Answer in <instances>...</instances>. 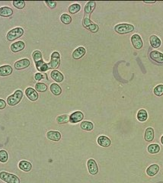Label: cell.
I'll use <instances>...</instances> for the list:
<instances>
[{"label": "cell", "instance_id": "obj_29", "mask_svg": "<svg viewBox=\"0 0 163 183\" xmlns=\"http://www.w3.org/2000/svg\"><path fill=\"white\" fill-rule=\"evenodd\" d=\"M57 121L58 124H66V123L69 121V116L67 114H63V115H59L57 118Z\"/></svg>", "mask_w": 163, "mask_h": 183}, {"label": "cell", "instance_id": "obj_4", "mask_svg": "<svg viewBox=\"0 0 163 183\" xmlns=\"http://www.w3.org/2000/svg\"><path fill=\"white\" fill-rule=\"evenodd\" d=\"M115 31L117 33L120 34H127V33L131 32L134 30V27L132 24H119L115 26Z\"/></svg>", "mask_w": 163, "mask_h": 183}, {"label": "cell", "instance_id": "obj_2", "mask_svg": "<svg viewBox=\"0 0 163 183\" xmlns=\"http://www.w3.org/2000/svg\"><path fill=\"white\" fill-rule=\"evenodd\" d=\"M0 179L6 183H20V179L17 175L4 171L0 172Z\"/></svg>", "mask_w": 163, "mask_h": 183}, {"label": "cell", "instance_id": "obj_32", "mask_svg": "<svg viewBox=\"0 0 163 183\" xmlns=\"http://www.w3.org/2000/svg\"><path fill=\"white\" fill-rule=\"evenodd\" d=\"M81 9V6L79 4H73L69 7V12L71 14H76Z\"/></svg>", "mask_w": 163, "mask_h": 183}, {"label": "cell", "instance_id": "obj_39", "mask_svg": "<svg viewBox=\"0 0 163 183\" xmlns=\"http://www.w3.org/2000/svg\"><path fill=\"white\" fill-rule=\"evenodd\" d=\"M45 3L49 6L50 8H55L57 6V2L55 1H46Z\"/></svg>", "mask_w": 163, "mask_h": 183}, {"label": "cell", "instance_id": "obj_1", "mask_svg": "<svg viewBox=\"0 0 163 183\" xmlns=\"http://www.w3.org/2000/svg\"><path fill=\"white\" fill-rule=\"evenodd\" d=\"M23 97V92L21 90H16L12 96H8L7 98V104L10 106H15L22 100Z\"/></svg>", "mask_w": 163, "mask_h": 183}, {"label": "cell", "instance_id": "obj_21", "mask_svg": "<svg viewBox=\"0 0 163 183\" xmlns=\"http://www.w3.org/2000/svg\"><path fill=\"white\" fill-rule=\"evenodd\" d=\"M85 54V49L83 47H79L76 49L73 53V57L75 60H79L82 58Z\"/></svg>", "mask_w": 163, "mask_h": 183}, {"label": "cell", "instance_id": "obj_35", "mask_svg": "<svg viewBox=\"0 0 163 183\" xmlns=\"http://www.w3.org/2000/svg\"><path fill=\"white\" fill-rule=\"evenodd\" d=\"M8 159V153L6 150H0V162L3 163H6Z\"/></svg>", "mask_w": 163, "mask_h": 183}, {"label": "cell", "instance_id": "obj_11", "mask_svg": "<svg viewBox=\"0 0 163 183\" xmlns=\"http://www.w3.org/2000/svg\"><path fill=\"white\" fill-rule=\"evenodd\" d=\"M25 95L31 101H37L38 99V94L33 88H28L25 90Z\"/></svg>", "mask_w": 163, "mask_h": 183}, {"label": "cell", "instance_id": "obj_17", "mask_svg": "<svg viewBox=\"0 0 163 183\" xmlns=\"http://www.w3.org/2000/svg\"><path fill=\"white\" fill-rule=\"evenodd\" d=\"M50 76L54 81H56L57 82H61L64 81V75L60 73V72L58 71V70H53V71L50 73Z\"/></svg>", "mask_w": 163, "mask_h": 183}, {"label": "cell", "instance_id": "obj_22", "mask_svg": "<svg viewBox=\"0 0 163 183\" xmlns=\"http://www.w3.org/2000/svg\"><path fill=\"white\" fill-rule=\"evenodd\" d=\"M13 14V10L8 6H3L0 8V16L10 17Z\"/></svg>", "mask_w": 163, "mask_h": 183}, {"label": "cell", "instance_id": "obj_16", "mask_svg": "<svg viewBox=\"0 0 163 183\" xmlns=\"http://www.w3.org/2000/svg\"><path fill=\"white\" fill-rule=\"evenodd\" d=\"M35 66H36L37 70L40 72H46L50 69L48 63H45L43 60H41L38 62L35 63Z\"/></svg>", "mask_w": 163, "mask_h": 183}, {"label": "cell", "instance_id": "obj_12", "mask_svg": "<svg viewBox=\"0 0 163 183\" xmlns=\"http://www.w3.org/2000/svg\"><path fill=\"white\" fill-rule=\"evenodd\" d=\"M96 3L94 1H90L88 2L85 6V16L84 17H88L89 18L90 15L92 14V12L94 11V9L95 8Z\"/></svg>", "mask_w": 163, "mask_h": 183}, {"label": "cell", "instance_id": "obj_14", "mask_svg": "<svg viewBox=\"0 0 163 183\" xmlns=\"http://www.w3.org/2000/svg\"><path fill=\"white\" fill-rule=\"evenodd\" d=\"M25 47V44L23 41H17L13 43L10 47L11 50L14 53H17L18 51H21Z\"/></svg>", "mask_w": 163, "mask_h": 183}, {"label": "cell", "instance_id": "obj_40", "mask_svg": "<svg viewBox=\"0 0 163 183\" xmlns=\"http://www.w3.org/2000/svg\"><path fill=\"white\" fill-rule=\"evenodd\" d=\"M6 107V102L3 99H0V110H3Z\"/></svg>", "mask_w": 163, "mask_h": 183}, {"label": "cell", "instance_id": "obj_28", "mask_svg": "<svg viewBox=\"0 0 163 183\" xmlns=\"http://www.w3.org/2000/svg\"><path fill=\"white\" fill-rule=\"evenodd\" d=\"M80 127H81V128L82 130L90 131H92V129H93L94 125L92 122H90V121H83V122L81 123Z\"/></svg>", "mask_w": 163, "mask_h": 183}, {"label": "cell", "instance_id": "obj_10", "mask_svg": "<svg viewBox=\"0 0 163 183\" xmlns=\"http://www.w3.org/2000/svg\"><path fill=\"white\" fill-rule=\"evenodd\" d=\"M84 118V114L81 112H75L69 116V121L73 124L82 121Z\"/></svg>", "mask_w": 163, "mask_h": 183}, {"label": "cell", "instance_id": "obj_9", "mask_svg": "<svg viewBox=\"0 0 163 183\" xmlns=\"http://www.w3.org/2000/svg\"><path fill=\"white\" fill-rule=\"evenodd\" d=\"M150 57L153 61L158 63H163V54L157 51V50H152L150 52Z\"/></svg>", "mask_w": 163, "mask_h": 183}, {"label": "cell", "instance_id": "obj_23", "mask_svg": "<svg viewBox=\"0 0 163 183\" xmlns=\"http://www.w3.org/2000/svg\"><path fill=\"white\" fill-rule=\"evenodd\" d=\"M159 170V166L157 164H152L150 166L148 167L146 170V173L149 176L152 177L158 173Z\"/></svg>", "mask_w": 163, "mask_h": 183}, {"label": "cell", "instance_id": "obj_18", "mask_svg": "<svg viewBox=\"0 0 163 183\" xmlns=\"http://www.w3.org/2000/svg\"><path fill=\"white\" fill-rule=\"evenodd\" d=\"M18 167L21 170L24 172H29L32 169V165L29 162L25 161V160H22L19 162Z\"/></svg>", "mask_w": 163, "mask_h": 183}, {"label": "cell", "instance_id": "obj_19", "mask_svg": "<svg viewBox=\"0 0 163 183\" xmlns=\"http://www.w3.org/2000/svg\"><path fill=\"white\" fill-rule=\"evenodd\" d=\"M12 73V67L9 65L0 66V76H7Z\"/></svg>", "mask_w": 163, "mask_h": 183}, {"label": "cell", "instance_id": "obj_25", "mask_svg": "<svg viewBox=\"0 0 163 183\" xmlns=\"http://www.w3.org/2000/svg\"><path fill=\"white\" fill-rule=\"evenodd\" d=\"M154 139V130L152 128H148L145 132V140L146 141H152Z\"/></svg>", "mask_w": 163, "mask_h": 183}, {"label": "cell", "instance_id": "obj_5", "mask_svg": "<svg viewBox=\"0 0 163 183\" xmlns=\"http://www.w3.org/2000/svg\"><path fill=\"white\" fill-rule=\"evenodd\" d=\"M82 24H83V26L87 29L89 31H90L92 33H96L99 31V26L96 24H94L90 20V18L88 17H84L83 21H82Z\"/></svg>", "mask_w": 163, "mask_h": 183}, {"label": "cell", "instance_id": "obj_27", "mask_svg": "<svg viewBox=\"0 0 163 183\" xmlns=\"http://www.w3.org/2000/svg\"><path fill=\"white\" fill-rule=\"evenodd\" d=\"M50 91L55 96H59L62 93V89H61L60 86L57 85V83L51 84V86H50Z\"/></svg>", "mask_w": 163, "mask_h": 183}, {"label": "cell", "instance_id": "obj_6", "mask_svg": "<svg viewBox=\"0 0 163 183\" xmlns=\"http://www.w3.org/2000/svg\"><path fill=\"white\" fill-rule=\"evenodd\" d=\"M60 64V55L58 52L55 51L51 54L50 62L48 63L50 69H57Z\"/></svg>", "mask_w": 163, "mask_h": 183}, {"label": "cell", "instance_id": "obj_8", "mask_svg": "<svg viewBox=\"0 0 163 183\" xmlns=\"http://www.w3.org/2000/svg\"><path fill=\"white\" fill-rule=\"evenodd\" d=\"M31 64L28 59H22L20 60H18L15 63L14 66L16 70H24V69L28 68Z\"/></svg>", "mask_w": 163, "mask_h": 183}, {"label": "cell", "instance_id": "obj_24", "mask_svg": "<svg viewBox=\"0 0 163 183\" xmlns=\"http://www.w3.org/2000/svg\"><path fill=\"white\" fill-rule=\"evenodd\" d=\"M150 44L153 48H158L161 46V40L155 35H152L150 38Z\"/></svg>", "mask_w": 163, "mask_h": 183}, {"label": "cell", "instance_id": "obj_3", "mask_svg": "<svg viewBox=\"0 0 163 183\" xmlns=\"http://www.w3.org/2000/svg\"><path fill=\"white\" fill-rule=\"evenodd\" d=\"M24 34V29L22 28H15V29H12L7 34V40L9 41H13V40L21 38Z\"/></svg>", "mask_w": 163, "mask_h": 183}, {"label": "cell", "instance_id": "obj_13", "mask_svg": "<svg viewBox=\"0 0 163 183\" xmlns=\"http://www.w3.org/2000/svg\"><path fill=\"white\" fill-rule=\"evenodd\" d=\"M131 42H132L133 46L136 49H141L143 47V40L139 34H134L131 38Z\"/></svg>", "mask_w": 163, "mask_h": 183}, {"label": "cell", "instance_id": "obj_7", "mask_svg": "<svg viewBox=\"0 0 163 183\" xmlns=\"http://www.w3.org/2000/svg\"><path fill=\"white\" fill-rule=\"evenodd\" d=\"M88 170H89V173L91 175H96L99 172V167H98L97 163L93 159H90L87 162Z\"/></svg>", "mask_w": 163, "mask_h": 183}, {"label": "cell", "instance_id": "obj_34", "mask_svg": "<svg viewBox=\"0 0 163 183\" xmlns=\"http://www.w3.org/2000/svg\"><path fill=\"white\" fill-rule=\"evenodd\" d=\"M60 20L65 24H69L72 22V18L67 14H63L60 17Z\"/></svg>", "mask_w": 163, "mask_h": 183}, {"label": "cell", "instance_id": "obj_33", "mask_svg": "<svg viewBox=\"0 0 163 183\" xmlns=\"http://www.w3.org/2000/svg\"><path fill=\"white\" fill-rule=\"evenodd\" d=\"M32 57H33V60H34V63H37V62H38V61L43 60L41 52L39 51V50H35V51L33 52Z\"/></svg>", "mask_w": 163, "mask_h": 183}, {"label": "cell", "instance_id": "obj_26", "mask_svg": "<svg viewBox=\"0 0 163 183\" xmlns=\"http://www.w3.org/2000/svg\"><path fill=\"white\" fill-rule=\"evenodd\" d=\"M147 118H148V114L146 110L144 109H140L137 113V119L141 122H144L146 121Z\"/></svg>", "mask_w": 163, "mask_h": 183}, {"label": "cell", "instance_id": "obj_36", "mask_svg": "<svg viewBox=\"0 0 163 183\" xmlns=\"http://www.w3.org/2000/svg\"><path fill=\"white\" fill-rule=\"evenodd\" d=\"M12 4L16 8L18 9H22L25 6V2L24 1H13L12 2Z\"/></svg>", "mask_w": 163, "mask_h": 183}, {"label": "cell", "instance_id": "obj_31", "mask_svg": "<svg viewBox=\"0 0 163 183\" xmlns=\"http://www.w3.org/2000/svg\"><path fill=\"white\" fill-rule=\"evenodd\" d=\"M35 90L37 92H46L47 90V86L44 83L38 82L35 85Z\"/></svg>", "mask_w": 163, "mask_h": 183}, {"label": "cell", "instance_id": "obj_38", "mask_svg": "<svg viewBox=\"0 0 163 183\" xmlns=\"http://www.w3.org/2000/svg\"><path fill=\"white\" fill-rule=\"evenodd\" d=\"M44 78L46 79V80H47V76L44 75V74H43V73H36V74H35V76H34L35 80H37V81H40L41 80H43Z\"/></svg>", "mask_w": 163, "mask_h": 183}, {"label": "cell", "instance_id": "obj_42", "mask_svg": "<svg viewBox=\"0 0 163 183\" xmlns=\"http://www.w3.org/2000/svg\"><path fill=\"white\" fill-rule=\"evenodd\" d=\"M161 143H162L163 144V136L161 137Z\"/></svg>", "mask_w": 163, "mask_h": 183}, {"label": "cell", "instance_id": "obj_37", "mask_svg": "<svg viewBox=\"0 0 163 183\" xmlns=\"http://www.w3.org/2000/svg\"><path fill=\"white\" fill-rule=\"evenodd\" d=\"M154 94L157 96H162L163 95V85H158L154 89Z\"/></svg>", "mask_w": 163, "mask_h": 183}, {"label": "cell", "instance_id": "obj_41", "mask_svg": "<svg viewBox=\"0 0 163 183\" xmlns=\"http://www.w3.org/2000/svg\"><path fill=\"white\" fill-rule=\"evenodd\" d=\"M156 1H144V3H147V4H152V3H155Z\"/></svg>", "mask_w": 163, "mask_h": 183}, {"label": "cell", "instance_id": "obj_20", "mask_svg": "<svg viewBox=\"0 0 163 183\" xmlns=\"http://www.w3.org/2000/svg\"><path fill=\"white\" fill-rule=\"evenodd\" d=\"M98 144L102 147H108L111 145V140L106 136H100L98 138Z\"/></svg>", "mask_w": 163, "mask_h": 183}, {"label": "cell", "instance_id": "obj_30", "mask_svg": "<svg viewBox=\"0 0 163 183\" xmlns=\"http://www.w3.org/2000/svg\"><path fill=\"white\" fill-rule=\"evenodd\" d=\"M160 150V147L158 144H150L148 147V152L152 154H158Z\"/></svg>", "mask_w": 163, "mask_h": 183}, {"label": "cell", "instance_id": "obj_15", "mask_svg": "<svg viewBox=\"0 0 163 183\" xmlns=\"http://www.w3.org/2000/svg\"><path fill=\"white\" fill-rule=\"evenodd\" d=\"M47 137L53 141H59L61 139V133L59 131H50L47 133Z\"/></svg>", "mask_w": 163, "mask_h": 183}]
</instances>
